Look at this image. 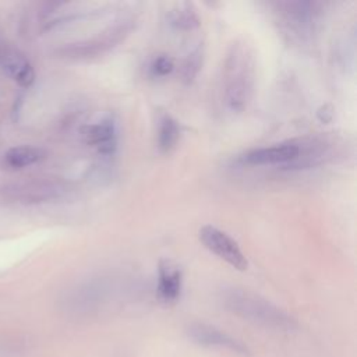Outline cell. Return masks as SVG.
Segmentation results:
<instances>
[{"instance_id":"6da1fadb","label":"cell","mask_w":357,"mask_h":357,"mask_svg":"<svg viewBox=\"0 0 357 357\" xmlns=\"http://www.w3.org/2000/svg\"><path fill=\"white\" fill-rule=\"evenodd\" d=\"M222 82L226 107L233 113L244 112L254 95L255 57L250 45L241 39H236L227 50Z\"/></svg>"},{"instance_id":"7a4b0ae2","label":"cell","mask_w":357,"mask_h":357,"mask_svg":"<svg viewBox=\"0 0 357 357\" xmlns=\"http://www.w3.org/2000/svg\"><path fill=\"white\" fill-rule=\"evenodd\" d=\"M220 300L226 310L247 321L275 329H291L294 326V321L284 311L248 290L237 287L223 289Z\"/></svg>"},{"instance_id":"3957f363","label":"cell","mask_w":357,"mask_h":357,"mask_svg":"<svg viewBox=\"0 0 357 357\" xmlns=\"http://www.w3.org/2000/svg\"><path fill=\"white\" fill-rule=\"evenodd\" d=\"M273 7L283 33L293 40L304 42L317 32L324 4L317 1H279Z\"/></svg>"},{"instance_id":"277c9868","label":"cell","mask_w":357,"mask_h":357,"mask_svg":"<svg viewBox=\"0 0 357 357\" xmlns=\"http://www.w3.org/2000/svg\"><path fill=\"white\" fill-rule=\"evenodd\" d=\"M198 237L208 251L229 264L231 268L237 271L248 269V259L243 254L237 241H234L226 231L216 226L205 225L198 230Z\"/></svg>"},{"instance_id":"5b68a950","label":"cell","mask_w":357,"mask_h":357,"mask_svg":"<svg viewBox=\"0 0 357 357\" xmlns=\"http://www.w3.org/2000/svg\"><path fill=\"white\" fill-rule=\"evenodd\" d=\"M134 26V20L132 18H126L119 22H116L113 26H109L106 31L100 32L98 36L70 46L66 49V54L71 57H93L99 56L114 46H117L121 40H124L126 36L130 35L131 29Z\"/></svg>"},{"instance_id":"8992f818","label":"cell","mask_w":357,"mask_h":357,"mask_svg":"<svg viewBox=\"0 0 357 357\" xmlns=\"http://www.w3.org/2000/svg\"><path fill=\"white\" fill-rule=\"evenodd\" d=\"M301 149V141H284L271 146L251 149L238 158V162L247 166H282L286 169L293 163Z\"/></svg>"},{"instance_id":"52a82bcc","label":"cell","mask_w":357,"mask_h":357,"mask_svg":"<svg viewBox=\"0 0 357 357\" xmlns=\"http://www.w3.org/2000/svg\"><path fill=\"white\" fill-rule=\"evenodd\" d=\"M188 336L202 344V346H208V347H219V349H225L233 353H238V354H247L248 350L247 347L237 339L231 337L230 335L209 326L206 324H192L188 326Z\"/></svg>"},{"instance_id":"ba28073f","label":"cell","mask_w":357,"mask_h":357,"mask_svg":"<svg viewBox=\"0 0 357 357\" xmlns=\"http://www.w3.org/2000/svg\"><path fill=\"white\" fill-rule=\"evenodd\" d=\"M183 287V272L181 268L172 259H162L158 268V297L163 303H174Z\"/></svg>"},{"instance_id":"9c48e42d","label":"cell","mask_w":357,"mask_h":357,"mask_svg":"<svg viewBox=\"0 0 357 357\" xmlns=\"http://www.w3.org/2000/svg\"><path fill=\"white\" fill-rule=\"evenodd\" d=\"M85 141L102 155H112L117 148V126L113 117H106L84 130Z\"/></svg>"},{"instance_id":"30bf717a","label":"cell","mask_w":357,"mask_h":357,"mask_svg":"<svg viewBox=\"0 0 357 357\" xmlns=\"http://www.w3.org/2000/svg\"><path fill=\"white\" fill-rule=\"evenodd\" d=\"M0 64L21 86L28 88L35 81V71L31 63L15 49H4L0 53Z\"/></svg>"},{"instance_id":"8fae6325","label":"cell","mask_w":357,"mask_h":357,"mask_svg":"<svg viewBox=\"0 0 357 357\" xmlns=\"http://www.w3.org/2000/svg\"><path fill=\"white\" fill-rule=\"evenodd\" d=\"M45 158V151L38 146H13L4 153V162L11 169H24L38 163Z\"/></svg>"},{"instance_id":"7c38bea8","label":"cell","mask_w":357,"mask_h":357,"mask_svg":"<svg viewBox=\"0 0 357 357\" xmlns=\"http://www.w3.org/2000/svg\"><path fill=\"white\" fill-rule=\"evenodd\" d=\"M169 24L181 31H191L199 26L201 20L191 3H178L167 13Z\"/></svg>"},{"instance_id":"4fadbf2b","label":"cell","mask_w":357,"mask_h":357,"mask_svg":"<svg viewBox=\"0 0 357 357\" xmlns=\"http://www.w3.org/2000/svg\"><path fill=\"white\" fill-rule=\"evenodd\" d=\"M180 137V127L177 121L170 114H163L159 120V130H158V145L160 151L169 152Z\"/></svg>"},{"instance_id":"5bb4252c","label":"cell","mask_w":357,"mask_h":357,"mask_svg":"<svg viewBox=\"0 0 357 357\" xmlns=\"http://www.w3.org/2000/svg\"><path fill=\"white\" fill-rule=\"evenodd\" d=\"M201 64H202V49L197 47L187 56V59L183 63V71H181L183 79L185 82H191L198 74Z\"/></svg>"},{"instance_id":"9a60e30c","label":"cell","mask_w":357,"mask_h":357,"mask_svg":"<svg viewBox=\"0 0 357 357\" xmlns=\"http://www.w3.org/2000/svg\"><path fill=\"white\" fill-rule=\"evenodd\" d=\"M149 70L155 77H166L174 70V61L169 54H159L151 61Z\"/></svg>"}]
</instances>
